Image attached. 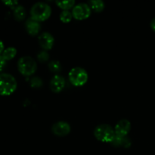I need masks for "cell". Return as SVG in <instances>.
Here are the masks:
<instances>
[{"mask_svg": "<svg viewBox=\"0 0 155 155\" xmlns=\"http://www.w3.org/2000/svg\"><path fill=\"white\" fill-rule=\"evenodd\" d=\"M48 68L53 73H58L61 70V64L58 60H53L48 62Z\"/></svg>", "mask_w": 155, "mask_h": 155, "instance_id": "17", "label": "cell"}, {"mask_svg": "<svg viewBox=\"0 0 155 155\" xmlns=\"http://www.w3.org/2000/svg\"><path fill=\"white\" fill-rule=\"evenodd\" d=\"M17 54V49L15 47H8L7 48L3 51L2 54V57L4 58V59L5 61H9V60H12V58L15 57Z\"/></svg>", "mask_w": 155, "mask_h": 155, "instance_id": "14", "label": "cell"}, {"mask_svg": "<svg viewBox=\"0 0 155 155\" xmlns=\"http://www.w3.org/2000/svg\"><path fill=\"white\" fill-rule=\"evenodd\" d=\"M89 3V6L97 12H101L104 8V2L102 0H91Z\"/></svg>", "mask_w": 155, "mask_h": 155, "instance_id": "16", "label": "cell"}, {"mask_svg": "<svg viewBox=\"0 0 155 155\" xmlns=\"http://www.w3.org/2000/svg\"><path fill=\"white\" fill-rule=\"evenodd\" d=\"M37 58L40 61L45 62L48 60V58H49V55H48V53L45 50H43V51H41L38 53Z\"/></svg>", "mask_w": 155, "mask_h": 155, "instance_id": "20", "label": "cell"}, {"mask_svg": "<svg viewBox=\"0 0 155 155\" xmlns=\"http://www.w3.org/2000/svg\"><path fill=\"white\" fill-rule=\"evenodd\" d=\"M38 41L42 48L45 50H48L52 48L54 42V38L48 32H43L38 37Z\"/></svg>", "mask_w": 155, "mask_h": 155, "instance_id": "8", "label": "cell"}, {"mask_svg": "<svg viewBox=\"0 0 155 155\" xmlns=\"http://www.w3.org/2000/svg\"><path fill=\"white\" fill-rule=\"evenodd\" d=\"M51 14L49 5L44 2H38L33 5L30 9L31 18L37 21H43L48 19Z\"/></svg>", "mask_w": 155, "mask_h": 155, "instance_id": "1", "label": "cell"}, {"mask_svg": "<svg viewBox=\"0 0 155 155\" xmlns=\"http://www.w3.org/2000/svg\"><path fill=\"white\" fill-rule=\"evenodd\" d=\"M4 43L2 40H0V54H2L3 51H4Z\"/></svg>", "mask_w": 155, "mask_h": 155, "instance_id": "23", "label": "cell"}, {"mask_svg": "<svg viewBox=\"0 0 155 155\" xmlns=\"http://www.w3.org/2000/svg\"><path fill=\"white\" fill-rule=\"evenodd\" d=\"M111 145L115 147H124L129 148L131 145V140L127 136H120L116 135L111 142Z\"/></svg>", "mask_w": 155, "mask_h": 155, "instance_id": "12", "label": "cell"}, {"mask_svg": "<svg viewBox=\"0 0 155 155\" xmlns=\"http://www.w3.org/2000/svg\"><path fill=\"white\" fill-rule=\"evenodd\" d=\"M68 77L73 85L76 86H81L87 82L88 73L81 67H75L70 71Z\"/></svg>", "mask_w": 155, "mask_h": 155, "instance_id": "5", "label": "cell"}, {"mask_svg": "<svg viewBox=\"0 0 155 155\" xmlns=\"http://www.w3.org/2000/svg\"><path fill=\"white\" fill-rule=\"evenodd\" d=\"M51 131L56 136H67L71 132V125L66 121H58L52 125Z\"/></svg>", "mask_w": 155, "mask_h": 155, "instance_id": "7", "label": "cell"}, {"mask_svg": "<svg viewBox=\"0 0 155 155\" xmlns=\"http://www.w3.org/2000/svg\"><path fill=\"white\" fill-rule=\"evenodd\" d=\"M18 68L23 75L30 76L36 72L37 64L33 58L30 56H23L18 60Z\"/></svg>", "mask_w": 155, "mask_h": 155, "instance_id": "4", "label": "cell"}, {"mask_svg": "<svg viewBox=\"0 0 155 155\" xmlns=\"http://www.w3.org/2000/svg\"><path fill=\"white\" fill-rule=\"evenodd\" d=\"M94 136L98 140L102 142H111L116 133L114 129L108 124H100L94 130Z\"/></svg>", "mask_w": 155, "mask_h": 155, "instance_id": "3", "label": "cell"}, {"mask_svg": "<svg viewBox=\"0 0 155 155\" xmlns=\"http://www.w3.org/2000/svg\"><path fill=\"white\" fill-rule=\"evenodd\" d=\"M5 64H6V61L5 60L4 58L2 57V55L0 54V71H2L4 67L5 66Z\"/></svg>", "mask_w": 155, "mask_h": 155, "instance_id": "22", "label": "cell"}, {"mask_svg": "<svg viewBox=\"0 0 155 155\" xmlns=\"http://www.w3.org/2000/svg\"><path fill=\"white\" fill-rule=\"evenodd\" d=\"M18 83L12 74H0V95H10L17 89Z\"/></svg>", "mask_w": 155, "mask_h": 155, "instance_id": "2", "label": "cell"}, {"mask_svg": "<svg viewBox=\"0 0 155 155\" xmlns=\"http://www.w3.org/2000/svg\"><path fill=\"white\" fill-rule=\"evenodd\" d=\"M57 5L63 10H69L71 8H74L75 5V1L74 0H64V1H60L58 0L55 2Z\"/></svg>", "mask_w": 155, "mask_h": 155, "instance_id": "15", "label": "cell"}, {"mask_svg": "<svg viewBox=\"0 0 155 155\" xmlns=\"http://www.w3.org/2000/svg\"><path fill=\"white\" fill-rule=\"evenodd\" d=\"M30 86L33 88H39L42 86V80L39 77H34L30 80Z\"/></svg>", "mask_w": 155, "mask_h": 155, "instance_id": "19", "label": "cell"}, {"mask_svg": "<svg viewBox=\"0 0 155 155\" xmlns=\"http://www.w3.org/2000/svg\"><path fill=\"white\" fill-rule=\"evenodd\" d=\"M131 129V124L127 119H122L118 121L114 127L116 135L120 136H127Z\"/></svg>", "mask_w": 155, "mask_h": 155, "instance_id": "9", "label": "cell"}, {"mask_svg": "<svg viewBox=\"0 0 155 155\" xmlns=\"http://www.w3.org/2000/svg\"><path fill=\"white\" fill-rule=\"evenodd\" d=\"M151 27L153 30L155 32V18H153L151 21Z\"/></svg>", "mask_w": 155, "mask_h": 155, "instance_id": "24", "label": "cell"}, {"mask_svg": "<svg viewBox=\"0 0 155 155\" xmlns=\"http://www.w3.org/2000/svg\"><path fill=\"white\" fill-rule=\"evenodd\" d=\"M65 86V79L61 75L56 74L50 81V89L54 92H60Z\"/></svg>", "mask_w": 155, "mask_h": 155, "instance_id": "10", "label": "cell"}, {"mask_svg": "<svg viewBox=\"0 0 155 155\" xmlns=\"http://www.w3.org/2000/svg\"><path fill=\"white\" fill-rule=\"evenodd\" d=\"M72 15L73 17L77 20L86 19L91 15V7L87 3H79L75 5L73 8Z\"/></svg>", "mask_w": 155, "mask_h": 155, "instance_id": "6", "label": "cell"}, {"mask_svg": "<svg viewBox=\"0 0 155 155\" xmlns=\"http://www.w3.org/2000/svg\"><path fill=\"white\" fill-rule=\"evenodd\" d=\"M25 27L28 33L33 36V35H36L39 33V30H40L41 26L39 21H36V20H34L30 17V18H28L26 21Z\"/></svg>", "mask_w": 155, "mask_h": 155, "instance_id": "11", "label": "cell"}, {"mask_svg": "<svg viewBox=\"0 0 155 155\" xmlns=\"http://www.w3.org/2000/svg\"><path fill=\"white\" fill-rule=\"evenodd\" d=\"M2 2L4 3L5 5H6L7 6L12 8L13 9L18 5V1H12H12H11V0H8V1H2Z\"/></svg>", "mask_w": 155, "mask_h": 155, "instance_id": "21", "label": "cell"}, {"mask_svg": "<svg viewBox=\"0 0 155 155\" xmlns=\"http://www.w3.org/2000/svg\"><path fill=\"white\" fill-rule=\"evenodd\" d=\"M14 17L18 21H22L26 17V10L24 7L21 5H18L14 8Z\"/></svg>", "mask_w": 155, "mask_h": 155, "instance_id": "13", "label": "cell"}, {"mask_svg": "<svg viewBox=\"0 0 155 155\" xmlns=\"http://www.w3.org/2000/svg\"><path fill=\"white\" fill-rule=\"evenodd\" d=\"M72 12H70L69 10H63L60 14V19L62 22H70L71 21V19H72Z\"/></svg>", "mask_w": 155, "mask_h": 155, "instance_id": "18", "label": "cell"}]
</instances>
